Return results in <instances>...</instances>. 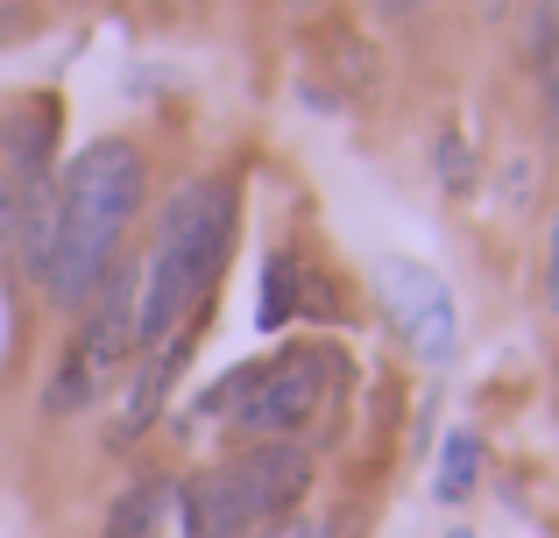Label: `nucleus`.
<instances>
[{"label": "nucleus", "instance_id": "nucleus-13", "mask_svg": "<svg viewBox=\"0 0 559 538\" xmlns=\"http://www.w3.org/2000/svg\"><path fill=\"white\" fill-rule=\"evenodd\" d=\"M439 178H447L453 192L475 178V170H467V142H461V135H439Z\"/></svg>", "mask_w": 559, "mask_h": 538}, {"label": "nucleus", "instance_id": "nucleus-14", "mask_svg": "<svg viewBox=\"0 0 559 538\" xmlns=\"http://www.w3.org/2000/svg\"><path fill=\"white\" fill-rule=\"evenodd\" d=\"M546 304H552V319H559V220H552V235H546Z\"/></svg>", "mask_w": 559, "mask_h": 538}, {"label": "nucleus", "instance_id": "nucleus-1", "mask_svg": "<svg viewBox=\"0 0 559 538\" xmlns=\"http://www.w3.org/2000/svg\"><path fill=\"white\" fill-rule=\"evenodd\" d=\"M142 199H150V164L135 142L99 135L57 170V263L43 298L57 312H85L99 290V276L121 255V235L135 227Z\"/></svg>", "mask_w": 559, "mask_h": 538}, {"label": "nucleus", "instance_id": "nucleus-21", "mask_svg": "<svg viewBox=\"0 0 559 538\" xmlns=\"http://www.w3.org/2000/svg\"><path fill=\"white\" fill-rule=\"evenodd\" d=\"M447 538H475V531H467V525H453V531H447Z\"/></svg>", "mask_w": 559, "mask_h": 538}, {"label": "nucleus", "instance_id": "nucleus-19", "mask_svg": "<svg viewBox=\"0 0 559 538\" xmlns=\"http://www.w3.org/2000/svg\"><path fill=\"white\" fill-rule=\"evenodd\" d=\"M510 8V0H481V14H503Z\"/></svg>", "mask_w": 559, "mask_h": 538}, {"label": "nucleus", "instance_id": "nucleus-2", "mask_svg": "<svg viewBox=\"0 0 559 538\" xmlns=\"http://www.w3.org/2000/svg\"><path fill=\"white\" fill-rule=\"evenodd\" d=\"M234 249V184L227 178H191L164 199L156 241L135 270V355L164 347L170 333L191 326L213 284L227 276Z\"/></svg>", "mask_w": 559, "mask_h": 538}, {"label": "nucleus", "instance_id": "nucleus-7", "mask_svg": "<svg viewBox=\"0 0 559 538\" xmlns=\"http://www.w3.org/2000/svg\"><path fill=\"white\" fill-rule=\"evenodd\" d=\"M185 355H191V333H170L164 347H150V355H142L135 383H128V404H121V418H114V440H121V446L142 440V432L164 418V397H170V383H178Z\"/></svg>", "mask_w": 559, "mask_h": 538}, {"label": "nucleus", "instance_id": "nucleus-15", "mask_svg": "<svg viewBox=\"0 0 559 538\" xmlns=\"http://www.w3.org/2000/svg\"><path fill=\"white\" fill-rule=\"evenodd\" d=\"M14 241V178H8V164H0V249Z\"/></svg>", "mask_w": 559, "mask_h": 538}, {"label": "nucleus", "instance_id": "nucleus-5", "mask_svg": "<svg viewBox=\"0 0 559 538\" xmlns=\"http://www.w3.org/2000/svg\"><path fill=\"white\" fill-rule=\"evenodd\" d=\"M219 489L234 497L241 525H262V517H290L312 489V454L298 440H241V454L219 461Z\"/></svg>", "mask_w": 559, "mask_h": 538}, {"label": "nucleus", "instance_id": "nucleus-8", "mask_svg": "<svg viewBox=\"0 0 559 538\" xmlns=\"http://www.w3.org/2000/svg\"><path fill=\"white\" fill-rule=\"evenodd\" d=\"M170 511H178V489H170L164 475H142V482H128L121 497L107 503V525H99V538H164Z\"/></svg>", "mask_w": 559, "mask_h": 538}, {"label": "nucleus", "instance_id": "nucleus-20", "mask_svg": "<svg viewBox=\"0 0 559 538\" xmlns=\"http://www.w3.org/2000/svg\"><path fill=\"white\" fill-rule=\"evenodd\" d=\"M376 8H382V14H404V8H396V0H376Z\"/></svg>", "mask_w": 559, "mask_h": 538}, {"label": "nucleus", "instance_id": "nucleus-16", "mask_svg": "<svg viewBox=\"0 0 559 538\" xmlns=\"http://www.w3.org/2000/svg\"><path fill=\"white\" fill-rule=\"evenodd\" d=\"M14 36H28V0H8V8H0V43H14Z\"/></svg>", "mask_w": 559, "mask_h": 538}, {"label": "nucleus", "instance_id": "nucleus-6", "mask_svg": "<svg viewBox=\"0 0 559 538\" xmlns=\"http://www.w3.org/2000/svg\"><path fill=\"white\" fill-rule=\"evenodd\" d=\"M57 121H64V107L50 93H28L0 113V164H8L14 184L57 178Z\"/></svg>", "mask_w": 559, "mask_h": 538}, {"label": "nucleus", "instance_id": "nucleus-11", "mask_svg": "<svg viewBox=\"0 0 559 538\" xmlns=\"http://www.w3.org/2000/svg\"><path fill=\"white\" fill-rule=\"evenodd\" d=\"M319 43H326V64H333V79H341L355 99H369L376 85H382V64H376V50L355 36V28H341V22H333V28H319Z\"/></svg>", "mask_w": 559, "mask_h": 538}, {"label": "nucleus", "instance_id": "nucleus-12", "mask_svg": "<svg viewBox=\"0 0 559 538\" xmlns=\"http://www.w3.org/2000/svg\"><path fill=\"white\" fill-rule=\"evenodd\" d=\"M241 538H333V531L319 525V517H298V511H290V517H262V525H248Z\"/></svg>", "mask_w": 559, "mask_h": 538}, {"label": "nucleus", "instance_id": "nucleus-10", "mask_svg": "<svg viewBox=\"0 0 559 538\" xmlns=\"http://www.w3.org/2000/svg\"><path fill=\"white\" fill-rule=\"evenodd\" d=\"M481 482V432H447V446H439V468H432V497L439 503H467Z\"/></svg>", "mask_w": 559, "mask_h": 538}, {"label": "nucleus", "instance_id": "nucleus-3", "mask_svg": "<svg viewBox=\"0 0 559 538\" xmlns=\"http://www.w3.org/2000/svg\"><path fill=\"white\" fill-rule=\"evenodd\" d=\"M333 375H341V355L319 340H298V347H276L270 361H255L241 404L227 411V426L241 440H298V426H312V411L326 404Z\"/></svg>", "mask_w": 559, "mask_h": 538}, {"label": "nucleus", "instance_id": "nucleus-18", "mask_svg": "<svg viewBox=\"0 0 559 538\" xmlns=\"http://www.w3.org/2000/svg\"><path fill=\"white\" fill-rule=\"evenodd\" d=\"M396 8H404V14H418V8H432V0H396Z\"/></svg>", "mask_w": 559, "mask_h": 538}, {"label": "nucleus", "instance_id": "nucleus-9", "mask_svg": "<svg viewBox=\"0 0 559 538\" xmlns=\"http://www.w3.org/2000/svg\"><path fill=\"white\" fill-rule=\"evenodd\" d=\"M298 312H305V263H298V249H270V255H262L255 326H262V333H284Z\"/></svg>", "mask_w": 559, "mask_h": 538}, {"label": "nucleus", "instance_id": "nucleus-17", "mask_svg": "<svg viewBox=\"0 0 559 538\" xmlns=\"http://www.w3.org/2000/svg\"><path fill=\"white\" fill-rule=\"evenodd\" d=\"M538 14H546V22H552V36H559V0H546V8H538Z\"/></svg>", "mask_w": 559, "mask_h": 538}, {"label": "nucleus", "instance_id": "nucleus-4", "mask_svg": "<svg viewBox=\"0 0 559 538\" xmlns=\"http://www.w3.org/2000/svg\"><path fill=\"white\" fill-rule=\"evenodd\" d=\"M376 298H382V319L404 333V347L418 361H453L461 347V312H453V290L439 270L411 263V255H382L376 263Z\"/></svg>", "mask_w": 559, "mask_h": 538}]
</instances>
